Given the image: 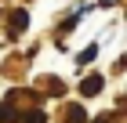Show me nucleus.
I'll list each match as a JSON object with an SVG mask.
<instances>
[{"label": "nucleus", "mask_w": 127, "mask_h": 123, "mask_svg": "<svg viewBox=\"0 0 127 123\" xmlns=\"http://www.w3.org/2000/svg\"><path fill=\"white\" fill-rule=\"evenodd\" d=\"M65 123H87L84 109H80V105H69V109H65Z\"/></svg>", "instance_id": "7ed1b4c3"}, {"label": "nucleus", "mask_w": 127, "mask_h": 123, "mask_svg": "<svg viewBox=\"0 0 127 123\" xmlns=\"http://www.w3.org/2000/svg\"><path fill=\"white\" fill-rule=\"evenodd\" d=\"M18 120H22V112H18L11 101H4V105H0V123H18Z\"/></svg>", "instance_id": "f03ea898"}, {"label": "nucleus", "mask_w": 127, "mask_h": 123, "mask_svg": "<svg viewBox=\"0 0 127 123\" xmlns=\"http://www.w3.org/2000/svg\"><path fill=\"white\" fill-rule=\"evenodd\" d=\"M102 83H105L102 76H87V80L80 83V94H84V98H91V94H98V91H102Z\"/></svg>", "instance_id": "f257e3e1"}, {"label": "nucleus", "mask_w": 127, "mask_h": 123, "mask_svg": "<svg viewBox=\"0 0 127 123\" xmlns=\"http://www.w3.org/2000/svg\"><path fill=\"white\" fill-rule=\"evenodd\" d=\"M95 123H109V116H102V120H95Z\"/></svg>", "instance_id": "20e7f679"}]
</instances>
